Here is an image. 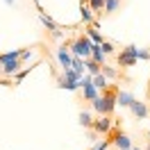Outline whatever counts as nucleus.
Segmentation results:
<instances>
[{
	"label": "nucleus",
	"instance_id": "nucleus-2",
	"mask_svg": "<svg viewBox=\"0 0 150 150\" xmlns=\"http://www.w3.org/2000/svg\"><path fill=\"white\" fill-rule=\"evenodd\" d=\"M91 48H93V41L86 37V34H80V37H75L73 41H68L71 55L80 57V59H91Z\"/></svg>",
	"mask_w": 150,
	"mask_h": 150
},
{
	"label": "nucleus",
	"instance_id": "nucleus-8",
	"mask_svg": "<svg viewBox=\"0 0 150 150\" xmlns=\"http://www.w3.org/2000/svg\"><path fill=\"white\" fill-rule=\"evenodd\" d=\"M130 112L134 114L137 118H148L150 107H148V103H143V100H134V105L130 107Z\"/></svg>",
	"mask_w": 150,
	"mask_h": 150
},
{
	"label": "nucleus",
	"instance_id": "nucleus-23",
	"mask_svg": "<svg viewBox=\"0 0 150 150\" xmlns=\"http://www.w3.org/2000/svg\"><path fill=\"white\" fill-rule=\"evenodd\" d=\"M139 59L148 62V59H150V50H146V48H139Z\"/></svg>",
	"mask_w": 150,
	"mask_h": 150
},
{
	"label": "nucleus",
	"instance_id": "nucleus-10",
	"mask_svg": "<svg viewBox=\"0 0 150 150\" xmlns=\"http://www.w3.org/2000/svg\"><path fill=\"white\" fill-rule=\"evenodd\" d=\"M134 100H137V98H134L130 91H118V105H121V107H127V109H130L132 105H134Z\"/></svg>",
	"mask_w": 150,
	"mask_h": 150
},
{
	"label": "nucleus",
	"instance_id": "nucleus-22",
	"mask_svg": "<svg viewBox=\"0 0 150 150\" xmlns=\"http://www.w3.org/2000/svg\"><path fill=\"white\" fill-rule=\"evenodd\" d=\"M109 146H112V139H107V141H100V143H96V146H93L91 150H107Z\"/></svg>",
	"mask_w": 150,
	"mask_h": 150
},
{
	"label": "nucleus",
	"instance_id": "nucleus-3",
	"mask_svg": "<svg viewBox=\"0 0 150 150\" xmlns=\"http://www.w3.org/2000/svg\"><path fill=\"white\" fill-rule=\"evenodd\" d=\"M137 62H139V48L137 46H125L116 55V64L121 66V68H132Z\"/></svg>",
	"mask_w": 150,
	"mask_h": 150
},
{
	"label": "nucleus",
	"instance_id": "nucleus-14",
	"mask_svg": "<svg viewBox=\"0 0 150 150\" xmlns=\"http://www.w3.org/2000/svg\"><path fill=\"white\" fill-rule=\"evenodd\" d=\"M103 75L107 77V80H118V77H121V71H118V68H114V66H107V64H105L103 66Z\"/></svg>",
	"mask_w": 150,
	"mask_h": 150
},
{
	"label": "nucleus",
	"instance_id": "nucleus-25",
	"mask_svg": "<svg viewBox=\"0 0 150 150\" xmlns=\"http://www.w3.org/2000/svg\"><path fill=\"white\" fill-rule=\"evenodd\" d=\"M5 2H7V5H11V2H14V0H5Z\"/></svg>",
	"mask_w": 150,
	"mask_h": 150
},
{
	"label": "nucleus",
	"instance_id": "nucleus-15",
	"mask_svg": "<svg viewBox=\"0 0 150 150\" xmlns=\"http://www.w3.org/2000/svg\"><path fill=\"white\" fill-rule=\"evenodd\" d=\"M93 86L98 89V91H107V89H109V82H107V77L100 73V75H96V77H93Z\"/></svg>",
	"mask_w": 150,
	"mask_h": 150
},
{
	"label": "nucleus",
	"instance_id": "nucleus-26",
	"mask_svg": "<svg viewBox=\"0 0 150 150\" xmlns=\"http://www.w3.org/2000/svg\"><path fill=\"white\" fill-rule=\"evenodd\" d=\"M148 100H150V86H148Z\"/></svg>",
	"mask_w": 150,
	"mask_h": 150
},
{
	"label": "nucleus",
	"instance_id": "nucleus-16",
	"mask_svg": "<svg viewBox=\"0 0 150 150\" xmlns=\"http://www.w3.org/2000/svg\"><path fill=\"white\" fill-rule=\"evenodd\" d=\"M93 121L96 118L89 112H80V125H82V127H89V130H91V127H93Z\"/></svg>",
	"mask_w": 150,
	"mask_h": 150
},
{
	"label": "nucleus",
	"instance_id": "nucleus-20",
	"mask_svg": "<svg viewBox=\"0 0 150 150\" xmlns=\"http://www.w3.org/2000/svg\"><path fill=\"white\" fill-rule=\"evenodd\" d=\"M100 48H103L105 57H107V55H114V52H116V46H114L112 41H103V43H100Z\"/></svg>",
	"mask_w": 150,
	"mask_h": 150
},
{
	"label": "nucleus",
	"instance_id": "nucleus-13",
	"mask_svg": "<svg viewBox=\"0 0 150 150\" xmlns=\"http://www.w3.org/2000/svg\"><path fill=\"white\" fill-rule=\"evenodd\" d=\"M84 34H86L89 39H91L93 43H98V46H100V43L105 41V39H103V34H98V32H96V25H89V28L84 30Z\"/></svg>",
	"mask_w": 150,
	"mask_h": 150
},
{
	"label": "nucleus",
	"instance_id": "nucleus-1",
	"mask_svg": "<svg viewBox=\"0 0 150 150\" xmlns=\"http://www.w3.org/2000/svg\"><path fill=\"white\" fill-rule=\"evenodd\" d=\"M118 91L121 89H116V86H109L107 91L100 93V98H96L91 107H93V112L98 116H112V112L116 109V105H118Z\"/></svg>",
	"mask_w": 150,
	"mask_h": 150
},
{
	"label": "nucleus",
	"instance_id": "nucleus-4",
	"mask_svg": "<svg viewBox=\"0 0 150 150\" xmlns=\"http://www.w3.org/2000/svg\"><path fill=\"white\" fill-rule=\"evenodd\" d=\"M91 130L96 132V134H112L114 132V118L112 116H98L93 121V127Z\"/></svg>",
	"mask_w": 150,
	"mask_h": 150
},
{
	"label": "nucleus",
	"instance_id": "nucleus-19",
	"mask_svg": "<svg viewBox=\"0 0 150 150\" xmlns=\"http://www.w3.org/2000/svg\"><path fill=\"white\" fill-rule=\"evenodd\" d=\"M71 68H73L77 75H84V59H80V57H73V66H71Z\"/></svg>",
	"mask_w": 150,
	"mask_h": 150
},
{
	"label": "nucleus",
	"instance_id": "nucleus-6",
	"mask_svg": "<svg viewBox=\"0 0 150 150\" xmlns=\"http://www.w3.org/2000/svg\"><path fill=\"white\" fill-rule=\"evenodd\" d=\"M57 59H59V66H62L64 71H68V68L73 66V55H71V50H68V41H66L64 46L57 48Z\"/></svg>",
	"mask_w": 150,
	"mask_h": 150
},
{
	"label": "nucleus",
	"instance_id": "nucleus-5",
	"mask_svg": "<svg viewBox=\"0 0 150 150\" xmlns=\"http://www.w3.org/2000/svg\"><path fill=\"white\" fill-rule=\"evenodd\" d=\"M112 143L116 150H132L134 146H132V139L127 137V134H123L121 130H114L112 132Z\"/></svg>",
	"mask_w": 150,
	"mask_h": 150
},
{
	"label": "nucleus",
	"instance_id": "nucleus-24",
	"mask_svg": "<svg viewBox=\"0 0 150 150\" xmlns=\"http://www.w3.org/2000/svg\"><path fill=\"white\" fill-rule=\"evenodd\" d=\"M148 150H150V132H148Z\"/></svg>",
	"mask_w": 150,
	"mask_h": 150
},
{
	"label": "nucleus",
	"instance_id": "nucleus-12",
	"mask_svg": "<svg viewBox=\"0 0 150 150\" xmlns=\"http://www.w3.org/2000/svg\"><path fill=\"white\" fill-rule=\"evenodd\" d=\"M84 68L89 71V75H93V77L103 73V66H100V64H96L93 59H84Z\"/></svg>",
	"mask_w": 150,
	"mask_h": 150
},
{
	"label": "nucleus",
	"instance_id": "nucleus-7",
	"mask_svg": "<svg viewBox=\"0 0 150 150\" xmlns=\"http://www.w3.org/2000/svg\"><path fill=\"white\" fill-rule=\"evenodd\" d=\"M80 11H82V21H84V25H96L93 21V9H91V5H89V0H82L80 2Z\"/></svg>",
	"mask_w": 150,
	"mask_h": 150
},
{
	"label": "nucleus",
	"instance_id": "nucleus-18",
	"mask_svg": "<svg viewBox=\"0 0 150 150\" xmlns=\"http://www.w3.org/2000/svg\"><path fill=\"white\" fill-rule=\"evenodd\" d=\"M105 2H107V0H89V5H91L93 14H98V16L105 11Z\"/></svg>",
	"mask_w": 150,
	"mask_h": 150
},
{
	"label": "nucleus",
	"instance_id": "nucleus-17",
	"mask_svg": "<svg viewBox=\"0 0 150 150\" xmlns=\"http://www.w3.org/2000/svg\"><path fill=\"white\" fill-rule=\"evenodd\" d=\"M118 7H121V0H107V2H105V11H103V14H105V16H112Z\"/></svg>",
	"mask_w": 150,
	"mask_h": 150
},
{
	"label": "nucleus",
	"instance_id": "nucleus-9",
	"mask_svg": "<svg viewBox=\"0 0 150 150\" xmlns=\"http://www.w3.org/2000/svg\"><path fill=\"white\" fill-rule=\"evenodd\" d=\"M57 86H59V89H66V91H80V89H82L80 82H71V80H66L64 75H57Z\"/></svg>",
	"mask_w": 150,
	"mask_h": 150
},
{
	"label": "nucleus",
	"instance_id": "nucleus-11",
	"mask_svg": "<svg viewBox=\"0 0 150 150\" xmlns=\"http://www.w3.org/2000/svg\"><path fill=\"white\" fill-rule=\"evenodd\" d=\"M91 59H93L96 64L105 66V52H103V48L98 46V43H93V48H91Z\"/></svg>",
	"mask_w": 150,
	"mask_h": 150
},
{
	"label": "nucleus",
	"instance_id": "nucleus-21",
	"mask_svg": "<svg viewBox=\"0 0 150 150\" xmlns=\"http://www.w3.org/2000/svg\"><path fill=\"white\" fill-rule=\"evenodd\" d=\"M32 57H34V48H25V50L21 52V64L28 62V59H32Z\"/></svg>",
	"mask_w": 150,
	"mask_h": 150
}]
</instances>
